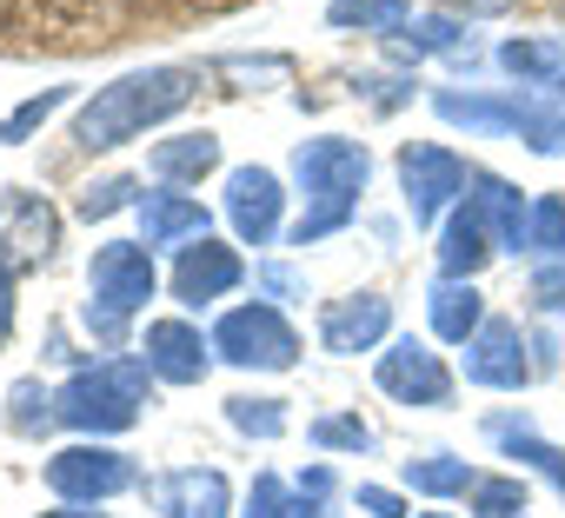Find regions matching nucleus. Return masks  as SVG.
I'll return each mask as SVG.
<instances>
[{"label":"nucleus","mask_w":565,"mask_h":518,"mask_svg":"<svg viewBox=\"0 0 565 518\" xmlns=\"http://www.w3.org/2000/svg\"><path fill=\"white\" fill-rule=\"evenodd\" d=\"M466 498H472V518H519V511H525V478H512V472H479V485H472Z\"/></svg>","instance_id":"obj_30"},{"label":"nucleus","mask_w":565,"mask_h":518,"mask_svg":"<svg viewBox=\"0 0 565 518\" xmlns=\"http://www.w3.org/2000/svg\"><path fill=\"white\" fill-rule=\"evenodd\" d=\"M525 252H539L545 267H552V259H565V199H558V193H539V199H532Z\"/></svg>","instance_id":"obj_29"},{"label":"nucleus","mask_w":565,"mask_h":518,"mask_svg":"<svg viewBox=\"0 0 565 518\" xmlns=\"http://www.w3.org/2000/svg\"><path fill=\"white\" fill-rule=\"evenodd\" d=\"M393 333V300L386 293H347L320 313V346L353 359V353H373L380 339Z\"/></svg>","instance_id":"obj_16"},{"label":"nucleus","mask_w":565,"mask_h":518,"mask_svg":"<svg viewBox=\"0 0 565 518\" xmlns=\"http://www.w3.org/2000/svg\"><path fill=\"white\" fill-rule=\"evenodd\" d=\"M193 94H200V74H193V67H140V74H120L114 87H100V94L74 114V147L114 153V147L140 140L147 127L173 120Z\"/></svg>","instance_id":"obj_1"},{"label":"nucleus","mask_w":565,"mask_h":518,"mask_svg":"<svg viewBox=\"0 0 565 518\" xmlns=\"http://www.w3.org/2000/svg\"><path fill=\"white\" fill-rule=\"evenodd\" d=\"M360 94H373L380 107H406V100H413V80H386V74H373V80H360Z\"/></svg>","instance_id":"obj_38"},{"label":"nucleus","mask_w":565,"mask_h":518,"mask_svg":"<svg viewBox=\"0 0 565 518\" xmlns=\"http://www.w3.org/2000/svg\"><path fill=\"white\" fill-rule=\"evenodd\" d=\"M406 34H413V41H393V47H386L393 61H406V67H413L419 54H446L452 67H472V34H466L452 14H413V28H406Z\"/></svg>","instance_id":"obj_22"},{"label":"nucleus","mask_w":565,"mask_h":518,"mask_svg":"<svg viewBox=\"0 0 565 518\" xmlns=\"http://www.w3.org/2000/svg\"><path fill=\"white\" fill-rule=\"evenodd\" d=\"M327 28H340V34H386V41H399L406 28H413V0H333L327 8Z\"/></svg>","instance_id":"obj_24"},{"label":"nucleus","mask_w":565,"mask_h":518,"mask_svg":"<svg viewBox=\"0 0 565 518\" xmlns=\"http://www.w3.org/2000/svg\"><path fill=\"white\" fill-rule=\"evenodd\" d=\"M307 439H313V445H327V452H373V425H366V419H353V412H327V419H313V425H307Z\"/></svg>","instance_id":"obj_32"},{"label":"nucleus","mask_w":565,"mask_h":518,"mask_svg":"<svg viewBox=\"0 0 565 518\" xmlns=\"http://www.w3.org/2000/svg\"><path fill=\"white\" fill-rule=\"evenodd\" d=\"M239 280H246L239 252L220 246V239H193V246H180V259H173V300H180V306H213V300H226Z\"/></svg>","instance_id":"obj_14"},{"label":"nucleus","mask_w":565,"mask_h":518,"mask_svg":"<svg viewBox=\"0 0 565 518\" xmlns=\"http://www.w3.org/2000/svg\"><path fill=\"white\" fill-rule=\"evenodd\" d=\"M532 300H539L545 313H558V320H565V259H552V267H539V273H532Z\"/></svg>","instance_id":"obj_35"},{"label":"nucleus","mask_w":565,"mask_h":518,"mask_svg":"<svg viewBox=\"0 0 565 518\" xmlns=\"http://www.w3.org/2000/svg\"><path fill=\"white\" fill-rule=\"evenodd\" d=\"M380 392L386 399H399V406H452V373H446V359L433 353V346H419V339H393L386 353H380Z\"/></svg>","instance_id":"obj_10"},{"label":"nucleus","mask_w":565,"mask_h":518,"mask_svg":"<svg viewBox=\"0 0 565 518\" xmlns=\"http://www.w3.org/2000/svg\"><path fill=\"white\" fill-rule=\"evenodd\" d=\"M446 8H459V14H505V8H519V0H446Z\"/></svg>","instance_id":"obj_40"},{"label":"nucleus","mask_w":565,"mask_h":518,"mask_svg":"<svg viewBox=\"0 0 565 518\" xmlns=\"http://www.w3.org/2000/svg\"><path fill=\"white\" fill-rule=\"evenodd\" d=\"M492 252L499 246H492V233H486V219L472 206L446 213V226H439V280H472Z\"/></svg>","instance_id":"obj_19"},{"label":"nucleus","mask_w":565,"mask_h":518,"mask_svg":"<svg viewBox=\"0 0 565 518\" xmlns=\"http://www.w3.org/2000/svg\"><path fill=\"white\" fill-rule=\"evenodd\" d=\"M8 333H14V273L0 267V346H8Z\"/></svg>","instance_id":"obj_39"},{"label":"nucleus","mask_w":565,"mask_h":518,"mask_svg":"<svg viewBox=\"0 0 565 518\" xmlns=\"http://www.w3.org/2000/svg\"><path fill=\"white\" fill-rule=\"evenodd\" d=\"M279 206H287L279 173H266V166H233L226 173V219H233L239 246H266L279 233Z\"/></svg>","instance_id":"obj_15"},{"label":"nucleus","mask_w":565,"mask_h":518,"mask_svg":"<svg viewBox=\"0 0 565 518\" xmlns=\"http://www.w3.org/2000/svg\"><path fill=\"white\" fill-rule=\"evenodd\" d=\"M532 359H525V333L519 320H486L472 339H466V379L486 386V392H519L532 386Z\"/></svg>","instance_id":"obj_11"},{"label":"nucleus","mask_w":565,"mask_h":518,"mask_svg":"<svg viewBox=\"0 0 565 518\" xmlns=\"http://www.w3.org/2000/svg\"><path fill=\"white\" fill-rule=\"evenodd\" d=\"M147 166H153L160 180L186 186V180H200V173H213V166H220V140H213V133H180V140H160V147L147 153Z\"/></svg>","instance_id":"obj_25"},{"label":"nucleus","mask_w":565,"mask_h":518,"mask_svg":"<svg viewBox=\"0 0 565 518\" xmlns=\"http://www.w3.org/2000/svg\"><path fill=\"white\" fill-rule=\"evenodd\" d=\"M426 518H452V511H426Z\"/></svg>","instance_id":"obj_42"},{"label":"nucleus","mask_w":565,"mask_h":518,"mask_svg":"<svg viewBox=\"0 0 565 518\" xmlns=\"http://www.w3.org/2000/svg\"><path fill=\"white\" fill-rule=\"evenodd\" d=\"M153 300V246L147 239H107L87 267V333L120 346L127 320Z\"/></svg>","instance_id":"obj_5"},{"label":"nucleus","mask_w":565,"mask_h":518,"mask_svg":"<svg viewBox=\"0 0 565 518\" xmlns=\"http://www.w3.org/2000/svg\"><path fill=\"white\" fill-rule=\"evenodd\" d=\"M120 206H140L127 173H107V180H87V186H81V219H107V213H120Z\"/></svg>","instance_id":"obj_33"},{"label":"nucleus","mask_w":565,"mask_h":518,"mask_svg":"<svg viewBox=\"0 0 565 518\" xmlns=\"http://www.w3.org/2000/svg\"><path fill=\"white\" fill-rule=\"evenodd\" d=\"M406 485L426 492V498H459V492L479 485V472L466 458H452V452H433V458H406Z\"/></svg>","instance_id":"obj_27"},{"label":"nucleus","mask_w":565,"mask_h":518,"mask_svg":"<svg viewBox=\"0 0 565 518\" xmlns=\"http://www.w3.org/2000/svg\"><path fill=\"white\" fill-rule=\"evenodd\" d=\"M466 206L486 219V233H492V246H499V252H525V219H532V206L519 199V186H512V180H499V173H479V166H472V193H466Z\"/></svg>","instance_id":"obj_17"},{"label":"nucleus","mask_w":565,"mask_h":518,"mask_svg":"<svg viewBox=\"0 0 565 518\" xmlns=\"http://www.w3.org/2000/svg\"><path fill=\"white\" fill-rule=\"evenodd\" d=\"M140 359L160 386H200L213 366V339H200V326H186V320H153L140 339Z\"/></svg>","instance_id":"obj_13"},{"label":"nucleus","mask_w":565,"mask_h":518,"mask_svg":"<svg viewBox=\"0 0 565 518\" xmlns=\"http://www.w3.org/2000/svg\"><path fill=\"white\" fill-rule=\"evenodd\" d=\"M426 313H433V333H439L446 346H466V339L486 326V300H479L472 280H439V287L426 293Z\"/></svg>","instance_id":"obj_21"},{"label":"nucleus","mask_w":565,"mask_h":518,"mask_svg":"<svg viewBox=\"0 0 565 518\" xmlns=\"http://www.w3.org/2000/svg\"><path fill=\"white\" fill-rule=\"evenodd\" d=\"M226 419L246 439H279V432H287V399H253V392H239V399H226Z\"/></svg>","instance_id":"obj_31"},{"label":"nucleus","mask_w":565,"mask_h":518,"mask_svg":"<svg viewBox=\"0 0 565 518\" xmlns=\"http://www.w3.org/2000/svg\"><path fill=\"white\" fill-rule=\"evenodd\" d=\"M127 485H140V472L114 445H67V452L47 458V492L67 498V505H100V498H114Z\"/></svg>","instance_id":"obj_8"},{"label":"nucleus","mask_w":565,"mask_h":518,"mask_svg":"<svg viewBox=\"0 0 565 518\" xmlns=\"http://www.w3.org/2000/svg\"><path fill=\"white\" fill-rule=\"evenodd\" d=\"M399 186H406V213L413 226H439L446 206L472 186V166L446 147H426V140H406L399 147Z\"/></svg>","instance_id":"obj_7"},{"label":"nucleus","mask_w":565,"mask_h":518,"mask_svg":"<svg viewBox=\"0 0 565 518\" xmlns=\"http://www.w3.org/2000/svg\"><path fill=\"white\" fill-rule=\"evenodd\" d=\"M54 246H61V213L47 206V193H28V186L0 193V267L28 273L41 259H54Z\"/></svg>","instance_id":"obj_9"},{"label":"nucleus","mask_w":565,"mask_h":518,"mask_svg":"<svg viewBox=\"0 0 565 518\" xmlns=\"http://www.w3.org/2000/svg\"><path fill=\"white\" fill-rule=\"evenodd\" d=\"M213 353L239 373H287L300 359V333L287 326V313L253 300V306H233L220 326H213Z\"/></svg>","instance_id":"obj_6"},{"label":"nucleus","mask_w":565,"mask_h":518,"mask_svg":"<svg viewBox=\"0 0 565 518\" xmlns=\"http://www.w3.org/2000/svg\"><path fill=\"white\" fill-rule=\"evenodd\" d=\"M67 100H74V87H47V94L21 100V107H14L8 120H0V140H28V133H34V127H41V120H47L54 107H67Z\"/></svg>","instance_id":"obj_34"},{"label":"nucleus","mask_w":565,"mask_h":518,"mask_svg":"<svg viewBox=\"0 0 565 518\" xmlns=\"http://www.w3.org/2000/svg\"><path fill=\"white\" fill-rule=\"evenodd\" d=\"M140 492H147V505H153L160 518H233V485H226V472H213V465L153 472Z\"/></svg>","instance_id":"obj_12"},{"label":"nucleus","mask_w":565,"mask_h":518,"mask_svg":"<svg viewBox=\"0 0 565 518\" xmlns=\"http://www.w3.org/2000/svg\"><path fill=\"white\" fill-rule=\"evenodd\" d=\"M366 180H373V153L360 140H340V133L300 140L294 147V186H300L307 213L294 219V246H320L327 233H340L360 213Z\"/></svg>","instance_id":"obj_2"},{"label":"nucleus","mask_w":565,"mask_h":518,"mask_svg":"<svg viewBox=\"0 0 565 518\" xmlns=\"http://www.w3.org/2000/svg\"><path fill=\"white\" fill-rule=\"evenodd\" d=\"M327 511V492H307L300 478H279V472H259L246 485V511L239 518H320Z\"/></svg>","instance_id":"obj_23"},{"label":"nucleus","mask_w":565,"mask_h":518,"mask_svg":"<svg viewBox=\"0 0 565 518\" xmlns=\"http://www.w3.org/2000/svg\"><path fill=\"white\" fill-rule=\"evenodd\" d=\"M147 359L140 353H120V359H100V366H81L61 392H54V412H61V425H74V432H127L134 419H140V406H147Z\"/></svg>","instance_id":"obj_3"},{"label":"nucleus","mask_w":565,"mask_h":518,"mask_svg":"<svg viewBox=\"0 0 565 518\" xmlns=\"http://www.w3.org/2000/svg\"><path fill=\"white\" fill-rule=\"evenodd\" d=\"M8 425H14L21 439H41L47 425H61L54 392H47L41 379H14V386H8Z\"/></svg>","instance_id":"obj_28"},{"label":"nucleus","mask_w":565,"mask_h":518,"mask_svg":"<svg viewBox=\"0 0 565 518\" xmlns=\"http://www.w3.org/2000/svg\"><path fill=\"white\" fill-rule=\"evenodd\" d=\"M360 511H373V518H406V498L386 492V485H360Z\"/></svg>","instance_id":"obj_37"},{"label":"nucleus","mask_w":565,"mask_h":518,"mask_svg":"<svg viewBox=\"0 0 565 518\" xmlns=\"http://www.w3.org/2000/svg\"><path fill=\"white\" fill-rule=\"evenodd\" d=\"M259 293L266 300H307V280L294 267H259Z\"/></svg>","instance_id":"obj_36"},{"label":"nucleus","mask_w":565,"mask_h":518,"mask_svg":"<svg viewBox=\"0 0 565 518\" xmlns=\"http://www.w3.org/2000/svg\"><path fill=\"white\" fill-rule=\"evenodd\" d=\"M41 518H107V511H94V505H61V511H41Z\"/></svg>","instance_id":"obj_41"},{"label":"nucleus","mask_w":565,"mask_h":518,"mask_svg":"<svg viewBox=\"0 0 565 518\" xmlns=\"http://www.w3.org/2000/svg\"><path fill=\"white\" fill-rule=\"evenodd\" d=\"M140 239L173 246V239H206V206L186 193H147L140 199Z\"/></svg>","instance_id":"obj_20"},{"label":"nucleus","mask_w":565,"mask_h":518,"mask_svg":"<svg viewBox=\"0 0 565 518\" xmlns=\"http://www.w3.org/2000/svg\"><path fill=\"white\" fill-rule=\"evenodd\" d=\"M499 67L519 87H565V41H505Z\"/></svg>","instance_id":"obj_26"},{"label":"nucleus","mask_w":565,"mask_h":518,"mask_svg":"<svg viewBox=\"0 0 565 518\" xmlns=\"http://www.w3.org/2000/svg\"><path fill=\"white\" fill-rule=\"evenodd\" d=\"M486 439H492L505 458L532 465V472L565 498V452H558V445H545V439L532 432V419H525V412H492V419H486Z\"/></svg>","instance_id":"obj_18"},{"label":"nucleus","mask_w":565,"mask_h":518,"mask_svg":"<svg viewBox=\"0 0 565 518\" xmlns=\"http://www.w3.org/2000/svg\"><path fill=\"white\" fill-rule=\"evenodd\" d=\"M433 114L452 120V127H472V133H519L532 153H565V100L552 94H459V87H439L433 94Z\"/></svg>","instance_id":"obj_4"}]
</instances>
